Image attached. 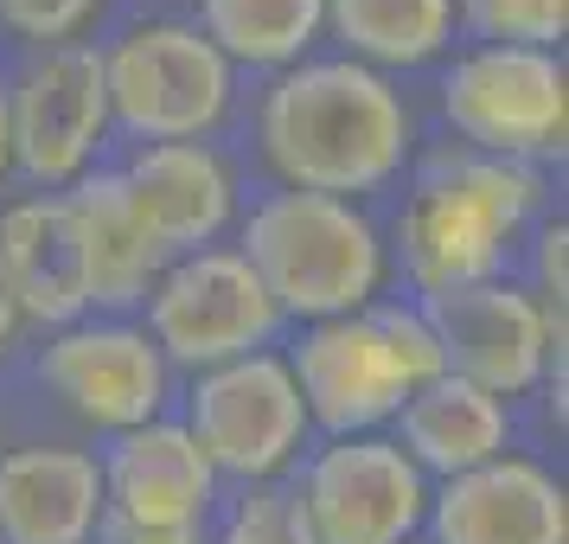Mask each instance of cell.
<instances>
[{
	"label": "cell",
	"mask_w": 569,
	"mask_h": 544,
	"mask_svg": "<svg viewBox=\"0 0 569 544\" xmlns=\"http://www.w3.org/2000/svg\"><path fill=\"white\" fill-rule=\"evenodd\" d=\"M257 135L262 160L288 192L359 199L403 174L416 148V116L385 71L352 58H301L269 83Z\"/></svg>",
	"instance_id": "cell-1"
},
{
	"label": "cell",
	"mask_w": 569,
	"mask_h": 544,
	"mask_svg": "<svg viewBox=\"0 0 569 544\" xmlns=\"http://www.w3.org/2000/svg\"><path fill=\"white\" fill-rule=\"evenodd\" d=\"M543 206L538 167L487 155H436L422 167L416 192L397 211V250L416 295L461 283H492L525 225Z\"/></svg>",
	"instance_id": "cell-2"
},
{
	"label": "cell",
	"mask_w": 569,
	"mask_h": 544,
	"mask_svg": "<svg viewBox=\"0 0 569 544\" xmlns=\"http://www.w3.org/2000/svg\"><path fill=\"white\" fill-rule=\"evenodd\" d=\"M237 257L257 269L262 295L282 320H339L365 314L385 288V237L352 199L327 192H269L243 218V250Z\"/></svg>",
	"instance_id": "cell-3"
},
{
	"label": "cell",
	"mask_w": 569,
	"mask_h": 544,
	"mask_svg": "<svg viewBox=\"0 0 569 544\" xmlns=\"http://www.w3.org/2000/svg\"><path fill=\"white\" fill-rule=\"evenodd\" d=\"M109 122L148 141H206L231 116L237 65L186 20H141L103 52Z\"/></svg>",
	"instance_id": "cell-4"
},
{
	"label": "cell",
	"mask_w": 569,
	"mask_h": 544,
	"mask_svg": "<svg viewBox=\"0 0 569 544\" xmlns=\"http://www.w3.org/2000/svg\"><path fill=\"white\" fill-rule=\"evenodd\" d=\"M441 116L487 160H550L569 135V71L557 52L525 46H473L441 78Z\"/></svg>",
	"instance_id": "cell-5"
},
{
	"label": "cell",
	"mask_w": 569,
	"mask_h": 544,
	"mask_svg": "<svg viewBox=\"0 0 569 544\" xmlns=\"http://www.w3.org/2000/svg\"><path fill=\"white\" fill-rule=\"evenodd\" d=\"M416 308L441 346V372L467 385L492 397H525L543 372H557L563 385V301H538L531 288L492 276V283L436 288Z\"/></svg>",
	"instance_id": "cell-6"
},
{
	"label": "cell",
	"mask_w": 569,
	"mask_h": 544,
	"mask_svg": "<svg viewBox=\"0 0 569 544\" xmlns=\"http://www.w3.org/2000/svg\"><path fill=\"white\" fill-rule=\"evenodd\" d=\"M276 327H282V314L262 295L250 263L237 250H192V257H173L154 276L141 334L160 346L167 365L211 372V365L269 353Z\"/></svg>",
	"instance_id": "cell-7"
},
{
	"label": "cell",
	"mask_w": 569,
	"mask_h": 544,
	"mask_svg": "<svg viewBox=\"0 0 569 544\" xmlns=\"http://www.w3.org/2000/svg\"><path fill=\"white\" fill-rule=\"evenodd\" d=\"M186 429L206 448L211 474L224 481H282L288 462L301 455L308 442V411H301V390L295 372L276 353H250V359L211 365L192 372V397H186Z\"/></svg>",
	"instance_id": "cell-8"
},
{
	"label": "cell",
	"mask_w": 569,
	"mask_h": 544,
	"mask_svg": "<svg viewBox=\"0 0 569 544\" xmlns=\"http://www.w3.org/2000/svg\"><path fill=\"white\" fill-rule=\"evenodd\" d=\"M301 506L320 544H410L429 518V474L390 436H327L301 467Z\"/></svg>",
	"instance_id": "cell-9"
},
{
	"label": "cell",
	"mask_w": 569,
	"mask_h": 544,
	"mask_svg": "<svg viewBox=\"0 0 569 544\" xmlns=\"http://www.w3.org/2000/svg\"><path fill=\"white\" fill-rule=\"evenodd\" d=\"M109 135L103 52L64 39L32 58L7 90V148L39 186H78Z\"/></svg>",
	"instance_id": "cell-10"
},
{
	"label": "cell",
	"mask_w": 569,
	"mask_h": 544,
	"mask_svg": "<svg viewBox=\"0 0 569 544\" xmlns=\"http://www.w3.org/2000/svg\"><path fill=\"white\" fill-rule=\"evenodd\" d=\"M39 378L78 423L122 436V429H141L160 416L167 390H173V365L129 320H71L46 339Z\"/></svg>",
	"instance_id": "cell-11"
},
{
	"label": "cell",
	"mask_w": 569,
	"mask_h": 544,
	"mask_svg": "<svg viewBox=\"0 0 569 544\" xmlns=\"http://www.w3.org/2000/svg\"><path fill=\"white\" fill-rule=\"evenodd\" d=\"M288 372H295V390H301L308 429H327V436H371L416 390L371 308L313 320L295 346Z\"/></svg>",
	"instance_id": "cell-12"
},
{
	"label": "cell",
	"mask_w": 569,
	"mask_h": 544,
	"mask_svg": "<svg viewBox=\"0 0 569 544\" xmlns=\"http://www.w3.org/2000/svg\"><path fill=\"white\" fill-rule=\"evenodd\" d=\"M436 544H569V493L531 455H492L429 493Z\"/></svg>",
	"instance_id": "cell-13"
},
{
	"label": "cell",
	"mask_w": 569,
	"mask_h": 544,
	"mask_svg": "<svg viewBox=\"0 0 569 544\" xmlns=\"http://www.w3.org/2000/svg\"><path fill=\"white\" fill-rule=\"evenodd\" d=\"M103 506L122 525H154V532H206L211 500H218V474H211L206 448L192 442L186 423H141L122 429L103 462Z\"/></svg>",
	"instance_id": "cell-14"
},
{
	"label": "cell",
	"mask_w": 569,
	"mask_h": 544,
	"mask_svg": "<svg viewBox=\"0 0 569 544\" xmlns=\"http://www.w3.org/2000/svg\"><path fill=\"white\" fill-rule=\"evenodd\" d=\"M122 186L167 263L211 250L237 218V174L211 141H148L122 167Z\"/></svg>",
	"instance_id": "cell-15"
},
{
	"label": "cell",
	"mask_w": 569,
	"mask_h": 544,
	"mask_svg": "<svg viewBox=\"0 0 569 544\" xmlns=\"http://www.w3.org/2000/svg\"><path fill=\"white\" fill-rule=\"evenodd\" d=\"M0 288L20 320H39L52 334L90 314L83 237L64 192H32L0 211Z\"/></svg>",
	"instance_id": "cell-16"
},
{
	"label": "cell",
	"mask_w": 569,
	"mask_h": 544,
	"mask_svg": "<svg viewBox=\"0 0 569 544\" xmlns=\"http://www.w3.org/2000/svg\"><path fill=\"white\" fill-rule=\"evenodd\" d=\"M103 513L97 455L58 442L0 455V544H97Z\"/></svg>",
	"instance_id": "cell-17"
},
{
	"label": "cell",
	"mask_w": 569,
	"mask_h": 544,
	"mask_svg": "<svg viewBox=\"0 0 569 544\" xmlns=\"http://www.w3.org/2000/svg\"><path fill=\"white\" fill-rule=\"evenodd\" d=\"M390 423H397L390 442H397L422 474H436V481H455L467 467H487L492 455H506V442H512V411H506V397L467 385L455 372L416 385L410 397L397 404Z\"/></svg>",
	"instance_id": "cell-18"
},
{
	"label": "cell",
	"mask_w": 569,
	"mask_h": 544,
	"mask_svg": "<svg viewBox=\"0 0 569 544\" xmlns=\"http://www.w3.org/2000/svg\"><path fill=\"white\" fill-rule=\"evenodd\" d=\"M71 211H78V237H83V269H90V308H141L154 276L167 269V257L154 250L148 225L134 218V199L122 186V167H97L83 174L71 192Z\"/></svg>",
	"instance_id": "cell-19"
},
{
	"label": "cell",
	"mask_w": 569,
	"mask_h": 544,
	"mask_svg": "<svg viewBox=\"0 0 569 544\" xmlns=\"http://www.w3.org/2000/svg\"><path fill=\"white\" fill-rule=\"evenodd\" d=\"M327 27L352 65L371 71H416L448 52L455 0H327Z\"/></svg>",
	"instance_id": "cell-20"
},
{
	"label": "cell",
	"mask_w": 569,
	"mask_h": 544,
	"mask_svg": "<svg viewBox=\"0 0 569 544\" xmlns=\"http://www.w3.org/2000/svg\"><path fill=\"white\" fill-rule=\"evenodd\" d=\"M199 32L231 65L288 71L327 32V0H199Z\"/></svg>",
	"instance_id": "cell-21"
},
{
	"label": "cell",
	"mask_w": 569,
	"mask_h": 544,
	"mask_svg": "<svg viewBox=\"0 0 569 544\" xmlns=\"http://www.w3.org/2000/svg\"><path fill=\"white\" fill-rule=\"evenodd\" d=\"M480 46H525V52H557L569 32V0H455Z\"/></svg>",
	"instance_id": "cell-22"
},
{
	"label": "cell",
	"mask_w": 569,
	"mask_h": 544,
	"mask_svg": "<svg viewBox=\"0 0 569 544\" xmlns=\"http://www.w3.org/2000/svg\"><path fill=\"white\" fill-rule=\"evenodd\" d=\"M218 544H320V538H313L308 506H301L295 481H257L231 506Z\"/></svg>",
	"instance_id": "cell-23"
},
{
	"label": "cell",
	"mask_w": 569,
	"mask_h": 544,
	"mask_svg": "<svg viewBox=\"0 0 569 544\" xmlns=\"http://www.w3.org/2000/svg\"><path fill=\"white\" fill-rule=\"evenodd\" d=\"M103 0H0V27H13L20 39H39V46H64L78 27L97 20Z\"/></svg>",
	"instance_id": "cell-24"
},
{
	"label": "cell",
	"mask_w": 569,
	"mask_h": 544,
	"mask_svg": "<svg viewBox=\"0 0 569 544\" xmlns=\"http://www.w3.org/2000/svg\"><path fill=\"white\" fill-rule=\"evenodd\" d=\"M371 314H378V327H385L397 365L410 372V385H429V378H441V346H436V334H429L422 308H371Z\"/></svg>",
	"instance_id": "cell-25"
},
{
	"label": "cell",
	"mask_w": 569,
	"mask_h": 544,
	"mask_svg": "<svg viewBox=\"0 0 569 544\" xmlns=\"http://www.w3.org/2000/svg\"><path fill=\"white\" fill-rule=\"evenodd\" d=\"M563 257H569V225H543L538 231V301H563Z\"/></svg>",
	"instance_id": "cell-26"
},
{
	"label": "cell",
	"mask_w": 569,
	"mask_h": 544,
	"mask_svg": "<svg viewBox=\"0 0 569 544\" xmlns=\"http://www.w3.org/2000/svg\"><path fill=\"white\" fill-rule=\"evenodd\" d=\"M97 544H206L199 532H154V525H122V518L103 513V532Z\"/></svg>",
	"instance_id": "cell-27"
},
{
	"label": "cell",
	"mask_w": 569,
	"mask_h": 544,
	"mask_svg": "<svg viewBox=\"0 0 569 544\" xmlns=\"http://www.w3.org/2000/svg\"><path fill=\"white\" fill-rule=\"evenodd\" d=\"M13 339H20V308L7 301V288H0V359L13 353Z\"/></svg>",
	"instance_id": "cell-28"
},
{
	"label": "cell",
	"mask_w": 569,
	"mask_h": 544,
	"mask_svg": "<svg viewBox=\"0 0 569 544\" xmlns=\"http://www.w3.org/2000/svg\"><path fill=\"white\" fill-rule=\"evenodd\" d=\"M13 167V148H7V83H0V174Z\"/></svg>",
	"instance_id": "cell-29"
},
{
	"label": "cell",
	"mask_w": 569,
	"mask_h": 544,
	"mask_svg": "<svg viewBox=\"0 0 569 544\" xmlns=\"http://www.w3.org/2000/svg\"><path fill=\"white\" fill-rule=\"evenodd\" d=\"M410 544H416V538H410Z\"/></svg>",
	"instance_id": "cell-30"
}]
</instances>
